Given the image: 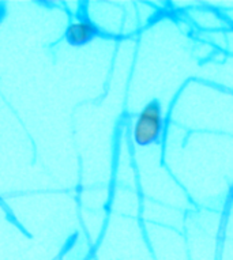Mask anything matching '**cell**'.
Returning <instances> with one entry per match:
<instances>
[{"label":"cell","mask_w":233,"mask_h":260,"mask_svg":"<svg viewBox=\"0 0 233 260\" xmlns=\"http://www.w3.org/2000/svg\"><path fill=\"white\" fill-rule=\"evenodd\" d=\"M164 131V116L161 103L152 100L136 116L132 137L138 146H150L158 143Z\"/></svg>","instance_id":"6da1fadb"},{"label":"cell","mask_w":233,"mask_h":260,"mask_svg":"<svg viewBox=\"0 0 233 260\" xmlns=\"http://www.w3.org/2000/svg\"><path fill=\"white\" fill-rule=\"evenodd\" d=\"M101 33L100 27L89 18L78 17L76 21L68 23L67 29L64 31V40L71 47H83L97 39L98 36H101Z\"/></svg>","instance_id":"7a4b0ae2"}]
</instances>
